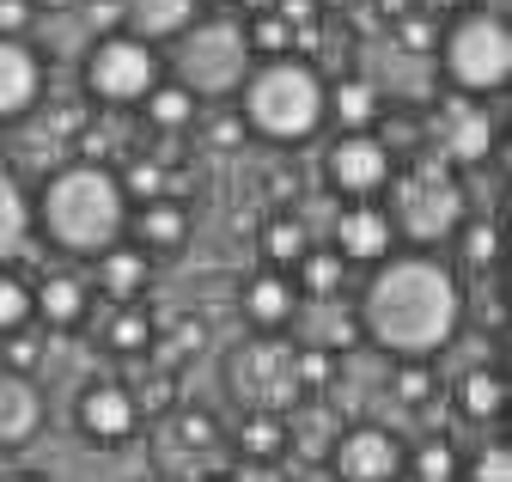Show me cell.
Segmentation results:
<instances>
[{
	"label": "cell",
	"instance_id": "cell-20",
	"mask_svg": "<svg viewBox=\"0 0 512 482\" xmlns=\"http://www.w3.org/2000/svg\"><path fill=\"white\" fill-rule=\"evenodd\" d=\"M116 13L128 19L135 37H177L189 19H196V0H116Z\"/></svg>",
	"mask_w": 512,
	"mask_h": 482
},
{
	"label": "cell",
	"instance_id": "cell-41",
	"mask_svg": "<svg viewBox=\"0 0 512 482\" xmlns=\"http://www.w3.org/2000/svg\"><path fill=\"white\" fill-rule=\"evenodd\" d=\"M238 7H244V13H269V7H275V0H238Z\"/></svg>",
	"mask_w": 512,
	"mask_h": 482
},
{
	"label": "cell",
	"instance_id": "cell-1",
	"mask_svg": "<svg viewBox=\"0 0 512 482\" xmlns=\"http://www.w3.org/2000/svg\"><path fill=\"white\" fill-rule=\"evenodd\" d=\"M464 318V287L427 251L409 257H384L372 263V281L360 293V330L397 360H433L452 342Z\"/></svg>",
	"mask_w": 512,
	"mask_h": 482
},
{
	"label": "cell",
	"instance_id": "cell-31",
	"mask_svg": "<svg viewBox=\"0 0 512 482\" xmlns=\"http://www.w3.org/2000/svg\"><path fill=\"white\" fill-rule=\"evenodd\" d=\"M263 251H269L275 263H299V257L311 251V238H305V226H299V220H275V226L263 232Z\"/></svg>",
	"mask_w": 512,
	"mask_h": 482
},
{
	"label": "cell",
	"instance_id": "cell-14",
	"mask_svg": "<svg viewBox=\"0 0 512 482\" xmlns=\"http://www.w3.org/2000/svg\"><path fill=\"white\" fill-rule=\"evenodd\" d=\"M135 421H141V409H135V397H128V385L98 379V385L80 391V428H86V440L122 446L128 434H135Z\"/></svg>",
	"mask_w": 512,
	"mask_h": 482
},
{
	"label": "cell",
	"instance_id": "cell-35",
	"mask_svg": "<svg viewBox=\"0 0 512 482\" xmlns=\"http://www.w3.org/2000/svg\"><path fill=\"white\" fill-rule=\"evenodd\" d=\"M470 482H512V452H506V440H488V446H482Z\"/></svg>",
	"mask_w": 512,
	"mask_h": 482
},
{
	"label": "cell",
	"instance_id": "cell-43",
	"mask_svg": "<svg viewBox=\"0 0 512 482\" xmlns=\"http://www.w3.org/2000/svg\"><path fill=\"white\" fill-rule=\"evenodd\" d=\"M7 482H43V476H7Z\"/></svg>",
	"mask_w": 512,
	"mask_h": 482
},
{
	"label": "cell",
	"instance_id": "cell-27",
	"mask_svg": "<svg viewBox=\"0 0 512 482\" xmlns=\"http://www.w3.org/2000/svg\"><path fill=\"white\" fill-rule=\"evenodd\" d=\"M25 324H31V281L13 263H0V336L25 330Z\"/></svg>",
	"mask_w": 512,
	"mask_h": 482
},
{
	"label": "cell",
	"instance_id": "cell-11",
	"mask_svg": "<svg viewBox=\"0 0 512 482\" xmlns=\"http://www.w3.org/2000/svg\"><path fill=\"white\" fill-rule=\"evenodd\" d=\"M330 470L336 482H397L403 452L384 428H342L330 440Z\"/></svg>",
	"mask_w": 512,
	"mask_h": 482
},
{
	"label": "cell",
	"instance_id": "cell-19",
	"mask_svg": "<svg viewBox=\"0 0 512 482\" xmlns=\"http://www.w3.org/2000/svg\"><path fill=\"white\" fill-rule=\"evenodd\" d=\"M324 116H336L342 135H360V129H372L378 116H384V98H378V86H372L366 74H354V80H336V86H330Z\"/></svg>",
	"mask_w": 512,
	"mask_h": 482
},
{
	"label": "cell",
	"instance_id": "cell-21",
	"mask_svg": "<svg viewBox=\"0 0 512 482\" xmlns=\"http://www.w3.org/2000/svg\"><path fill=\"white\" fill-rule=\"evenodd\" d=\"M135 232H141V245H153V251H183V238H189V214H183L171 196H153V202H141Z\"/></svg>",
	"mask_w": 512,
	"mask_h": 482
},
{
	"label": "cell",
	"instance_id": "cell-32",
	"mask_svg": "<svg viewBox=\"0 0 512 482\" xmlns=\"http://www.w3.org/2000/svg\"><path fill=\"white\" fill-rule=\"evenodd\" d=\"M452 476H458L452 440H427V446L415 452V482H452Z\"/></svg>",
	"mask_w": 512,
	"mask_h": 482
},
{
	"label": "cell",
	"instance_id": "cell-30",
	"mask_svg": "<svg viewBox=\"0 0 512 482\" xmlns=\"http://www.w3.org/2000/svg\"><path fill=\"white\" fill-rule=\"evenodd\" d=\"M244 43H250V55H256V49H263V55H287V49H293V31H287L275 13H250Z\"/></svg>",
	"mask_w": 512,
	"mask_h": 482
},
{
	"label": "cell",
	"instance_id": "cell-23",
	"mask_svg": "<svg viewBox=\"0 0 512 482\" xmlns=\"http://www.w3.org/2000/svg\"><path fill=\"white\" fill-rule=\"evenodd\" d=\"M25 232H31V196L19 190L13 171H0V263L25 251Z\"/></svg>",
	"mask_w": 512,
	"mask_h": 482
},
{
	"label": "cell",
	"instance_id": "cell-13",
	"mask_svg": "<svg viewBox=\"0 0 512 482\" xmlns=\"http://www.w3.org/2000/svg\"><path fill=\"white\" fill-rule=\"evenodd\" d=\"M391 245H397V226H391V214H384L378 202H348L336 214V251H342V263H384Z\"/></svg>",
	"mask_w": 512,
	"mask_h": 482
},
{
	"label": "cell",
	"instance_id": "cell-33",
	"mask_svg": "<svg viewBox=\"0 0 512 482\" xmlns=\"http://www.w3.org/2000/svg\"><path fill=\"white\" fill-rule=\"evenodd\" d=\"M427 391H433L427 360H403L397 367V403H427Z\"/></svg>",
	"mask_w": 512,
	"mask_h": 482
},
{
	"label": "cell",
	"instance_id": "cell-44",
	"mask_svg": "<svg viewBox=\"0 0 512 482\" xmlns=\"http://www.w3.org/2000/svg\"><path fill=\"white\" fill-rule=\"evenodd\" d=\"M220 482H232V476H220Z\"/></svg>",
	"mask_w": 512,
	"mask_h": 482
},
{
	"label": "cell",
	"instance_id": "cell-8",
	"mask_svg": "<svg viewBox=\"0 0 512 482\" xmlns=\"http://www.w3.org/2000/svg\"><path fill=\"white\" fill-rule=\"evenodd\" d=\"M232 391L250 403V409H269V415H287L305 391H299V379H293V348L269 330V336H256V342H244L238 354H232Z\"/></svg>",
	"mask_w": 512,
	"mask_h": 482
},
{
	"label": "cell",
	"instance_id": "cell-16",
	"mask_svg": "<svg viewBox=\"0 0 512 482\" xmlns=\"http://www.w3.org/2000/svg\"><path fill=\"white\" fill-rule=\"evenodd\" d=\"M238 306H244L250 330H281V324H293V312H299V287H293L281 269H263V275L244 281Z\"/></svg>",
	"mask_w": 512,
	"mask_h": 482
},
{
	"label": "cell",
	"instance_id": "cell-42",
	"mask_svg": "<svg viewBox=\"0 0 512 482\" xmlns=\"http://www.w3.org/2000/svg\"><path fill=\"white\" fill-rule=\"evenodd\" d=\"M31 7H74V0H31Z\"/></svg>",
	"mask_w": 512,
	"mask_h": 482
},
{
	"label": "cell",
	"instance_id": "cell-3",
	"mask_svg": "<svg viewBox=\"0 0 512 482\" xmlns=\"http://www.w3.org/2000/svg\"><path fill=\"white\" fill-rule=\"evenodd\" d=\"M324 74L299 55H269L263 68H250L244 86H238V104H244V123L269 141H305L324 129Z\"/></svg>",
	"mask_w": 512,
	"mask_h": 482
},
{
	"label": "cell",
	"instance_id": "cell-4",
	"mask_svg": "<svg viewBox=\"0 0 512 482\" xmlns=\"http://www.w3.org/2000/svg\"><path fill=\"white\" fill-rule=\"evenodd\" d=\"M171 68H177V86H183L189 98H226V92L244 86V74H250L256 62H250L244 25H232V19H189V25L177 31Z\"/></svg>",
	"mask_w": 512,
	"mask_h": 482
},
{
	"label": "cell",
	"instance_id": "cell-38",
	"mask_svg": "<svg viewBox=\"0 0 512 482\" xmlns=\"http://www.w3.org/2000/svg\"><path fill=\"white\" fill-rule=\"evenodd\" d=\"M177 434H183V446H208V440H214V421H208V415H183Z\"/></svg>",
	"mask_w": 512,
	"mask_h": 482
},
{
	"label": "cell",
	"instance_id": "cell-34",
	"mask_svg": "<svg viewBox=\"0 0 512 482\" xmlns=\"http://www.w3.org/2000/svg\"><path fill=\"white\" fill-rule=\"evenodd\" d=\"M7 336H13V342L0 348V354H7V367H13V373H37V360H43V342H37L31 330H7Z\"/></svg>",
	"mask_w": 512,
	"mask_h": 482
},
{
	"label": "cell",
	"instance_id": "cell-29",
	"mask_svg": "<svg viewBox=\"0 0 512 482\" xmlns=\"http://www.w3.org/2000/svg\"><path fill=\"white\" fill-rule=\"evenodd\" d=\"M458 257H464L470 269H494V257H500V232H494V220L458 226Z\"/></svg>",
	"mask_w": 512,
	"mask_h": 482
},
{
	"label": "cell",
	"instance_id": "cell-25",
	"mask_svg": "<svg viewBox=\"0 0 512 482\" xmlns=\"http://www.w3.org/2000/svg\"><path fill=\"white\" fill-rule=\"evenodd\" d=\"M458 409H464L470 421H494V415L506 409V379L488 373V367L464 373V385H458Z\"/></svg>",
	"mask_w": 512,
	"mask_h": 482
},
{
	"label": "cell",
	"instance_id": "cell-37",
	"mask_svg": "<svg viewBox=\"0 0 512 482\" xmlns=\"http://www.w3.org/2000/svg\"><path fill=\"white\" fill-rule=\"evenodd\" d=\"M31 19H37L31 0H0V37H25V31H31Z\"/></svg>",
	"mask_w": 512,
	"mask_h": 482
},
{
	"label": "cell",
	"instance_id": "cell-22",
	"mask_svg": "<svg viewBox=\"0 0 512 482\" xmlns=\"http://www.w3.org/2000/svg\"><path fill=\"white\" fill-rule=\"evenodd\" d=\"M287 415H269V409H250L244 421H238V452L244 458H256V464H275L281 452H287Z\"/></svg>",
	"mask_w": 512,
	"mask_h": 482
},
{
	"label": "cell",
	"instance_id": "cell-26",
	"mask_svg": "<svg viewBox=\"0 0 512 482\" xmlns=\"http://www.w3.org/2000/svg\"><path fill=\"white\" fill-rule=\"evenodd\" d=\"M141 104H147L153 129H189V123H196V98H189L183 86H153Z\"/></svg>",
	"mask_w": 512,
	"mask_h": 482
},
{
	"label": "cell",
	"instance_id": "cell-18",
	"mask_svg": "<svg viewBox=\"0 0 512 482\" xmlns=\"http://www.w3.org/2000/svg\"><path fill=\"white\" fill-rule=\"evenodd\" d=\"M98 269H92V281H98V293H110V299H135L141 287H147V269H153V257L147 251H135V245H104L98 257H92Z\"/></svg>",
	"mask_w": 512,
	"mask_h": 482
},
{
	"label": "cell",
	"instance_id": "cell-10",
	"mask_svg": "<svg viewBox=\"0 0 512 482\" xmlns=\"http://www.w3.org/2000/svg\"><path fill=\"white\" fill-rule=\"evenodd\" d=\"M324 171H330L336 196H348V202H366V196H378V190L397 177V171H391V147H384L372 129H360V135H342V141L330 147Z\"/></svg>",
	"mask_w": 512,
	"mask_h": 482
},
{
	"label": "cell",
	"instance_id": "cell-9",
	"mask_svg": "<svg viewBox=\"0 0 512 482\" xmlns=\"http://www.w3.org/2000/svg\"><path fill=\"white\" fill-rule=\"evenodd\" d=\"M494 153V116L476 98H439L433 104V159L439 165H482Z\"/></svg>",
	"mask_w": 512,
	"mask_h": 482
},
{
	"label": "cell",
	"instance_id": "cell-12",
	"mask_svg": "<svg viewBox=\"0 0 512 482\" xmlns=\"http://www.w3.org/2000/svg\"><path fill=\"white\" fill-rule=\"evenodd\" d=\"M43 98V62L25 37H0V123H19Z\"/></svg>",
	"mask_w": 512,
	"mask_h": 482
},
{
	"label": "cell",
	"instance_id": "cell-17",
	"mask_svg": "<svg viewBox=\"0 0 512 482\" xmlns=\"http://www.w3.org/2000/svg\"><path fill=\"white\" fill-rule=\"evenodd\" d=\"M86 312H92V293H86V281L80 275H43L37 287H31V318H43L49 330H74V324H86Z\"/></svg>",
	"mask_w": 512,
	"mask_h": 482
},
{
	"label": "cell",
	"instance_id": "cell-24",
	"mask_svg": "<svg viewBox=\"0 0 512 482\" xmlns=\"http://www.w3.org/2000/svg\"><path fill=\"white\" fill-rule=\"evenodd\" d=\"M293 269H299V281H293V287H299L305 299H336V293H342V275H348L342 251H305Z\"/></svg>",
	"mask_w": 512,
	"mask_h": 482
},
{
	"label": "cell",
	"instance_id": "cell-2",
	"mask_svg": "<svg viewBox=\"0 0 512 482\" xmlns=\"http://www.w3.org/2000/svg\"><path fill=\"white\" fill-rule=\"evenodd\" d=\"M31 220L43 226L49 245L74 251V257H98L104 245H116L122 226H128V196H122V177L110 165H61L49 171V184L31 208Z\"/></svg>",
	"mask_w": 512,
	"mask_h": 482
},
{
	"label": "cell",
	"instance_id": "cell-40",
	"mask_svg": "<svg viewBox=\"0 0 512 482\" xmlns=\"http://www.w3.org/2000/svg\"><path fill=\"white\" fill-rule=\"evenodd\" d=\"M421 7H433V13H452V7H470V0H421Z\"/></svg>",
	"mask_w": 512,
	"mask_h": 482
},
{
	"label": "cell",
	"instance_id": "cell-36",
	"mask_svg": "<svg viewBox=\"0 0 512 482\" xmlns=\"http://www.w3.org/2000/svg\"><path fill=\"white\" fill-rule=\"evenodd\" d=\"M159 190H165V171H159V165H135V171L122 177V196H141V202H153Z\"/></svg>",
	"mask_w": 512,
	"mask_h": 482
},
{
	"label": "cell",
	"instance_id": "cell-7",
	"mask_svg": "<svg viewBox=\"0 0 512 482\" xmlns=\"http://www.w3.org/2000/svg\"><path fill=\"white\" fill-rule=\"evenodd\" d=\"M159 86V62H153V43L135 31H104L86 49V92L98 104H141Z\"/></svg>",
	"mask_w": 512,
	"mask_h": 482
},
{
	"label": "cell",
	"instance_id": "cell-15",
	"mask_svg": "<svg viewBox=\"0 0 512 482\" xmlns=\"http://www.w3.org/2000/svg\"><path fill=\"white\" fill-rule=\"evenodd\" d=\"M43 428V397L31 385V373H13L0 367V452H19L31 446Z\"/></svg>",
	"mask_w": 512,
	"mask_h": 482
},
{
	"label": "cell",
	"instance_id": "cell-5",
	"mask_svg": "<svg viewBox=\"0 0 512 482\" xmlns=\"http://www.w3.org/2000/svg\"><path fill=\"white\" fill-rule=\"evenodd\" d=\"M391 226L403 238H415V245H439V238H452L464 226V190H458V177L452 165H439V159H421L409 165L403 177H391Z\"/></svg>",
	"mask_w": 512,
	"mask_h": 482
},
{
	"label": "cell",
	"instance_id": "cell-28",
	"mask_svg": "<svg viewBox=\"0 0 512 482\" xmlns=\"http://www.w3.org/2000/svg\"><path fill=\"white\" fill-rule=\"evenodd\" d=\"M104 342H110L116 354H141V348L153 342V318H147V312H135V306H128V312H116V318L104 324Z\"/></svg>",
	"mask_w": 512,
	"mask_h": 482
},
{
	"label": "cell",
	"instance_id": "cell-39",
	"mask_svg": "<svg viewBox=\"0 0 512 482\" xmlns=\"http://www.w3.org/2000/svg\"><path fill=\"white\" fill-rule=\"evenodd\" d=\"M232 482H281V470H275V464H256V458H244V464L232 470Z\"/></svg>",
	"mask_w": 512,
	"mask_h": 482
},
{
	"label": "cell",
	"instance_id": "cell-6",
	"mask_svg": "<svg viewBox=\"0 0 512 482\" xmlns=\"http://www.w3.org/2000/svg\"><path fill=\"white\" fill-rule=\"evenodd\" d=\"M439 68L452 86L464 92H506L512 80V31H506V13H458L452 31L439 37Z\"/></svg>",
	"mask_w": 512,
	"mask_h": 482
}]
</instances>
